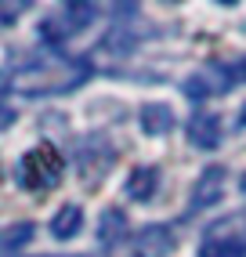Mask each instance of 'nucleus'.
Here are the masks:
<instances>
[{
  "label": "nucleus",
  "mask_w": 246,
  "mask_h": 257,
  "mask_svg": "<svg viewBox=\"0 0 246 257\" xmlns=\"http://www.w3.org/2000/svg\"><path fill=\"white\" fill-rule=\"evenodd\" d=\"M62 170H65V163L58 156V149L37 145L19 160V185L26 192H47V188H55L62 181Z\"/></svg>",
  "instance_id": "obj_1"
},
{
  "label": "nucleus",
  "mask_w": 246,
  "mask_h": 257,
  "mask_svg": "<svg viewBox=\"0 0 246 257\" xmlns=\"http://www.w3.org/2000/svg\"><path fill=\"white\" fill-rule=\"evenodd\" d=\"M131 257H167L174 250V232L167 225H145L131 239Z\"/></svg>",
  "instance_id": "obj_2"
},
{
  "label": "nucleus",
  "mask_w": 246,
  "mask_h": 257,
  "mask_svg": "<svg viewBox=\"0 0 246 257\" xmlns=\"http://www.w3.org/2000/svg\"><path fill=\"white\" fill-rule=\"evenodd\" d=\"M224 192V170L221 167H206L196 188H192V203H188V210H206V207H214V203L221 199Z\"/></svg>",
  "instance_id": "obj_3"
},
{
  "label": "nucleus",
  "mask_w": 246,
  "mask_h": 257,
  "mask_svg": "<svg viewBox=\"0 0 246 257\" xmlns=\"http://www.w3.org/2000/svg\"><path fill=\"white\" fill-rule=\"evenodd\" d=\"M188 142L196 149H217L221 145V119L214 112H196L188 123Z\"/></svg>",
  "instance_id": "obj_4"
},
{
  "label": "nucleus",
  "mask_w": 246,
  "mask_h": 257,
  "mask_svg": "<svg viewBox=\"0 0 246 257\" xmlns=\"http://www.w3.org/2000/svg\"><path fill=\"white\" fill-rule=\"evenodd\" d=\"M138 123H142V131L149 138H163L174 127V109L163 105V101H149V105H142V112H138Z\"/></svg>",
  "instance_id": "obj_5"
},
{
  "label": "nucleus",
  "mask_w": 246,
  "mask_h": 257,
  "mask_svg": "<svg viewBox=\"0 0 246 257\" xmlns=\"http://www.w3.org/2000/svg\"><path fill=\"white\" fill-rule=\"evenodd\" d=\"M80 232H83V210L76 207V203L58 207L55 217H51V235H55L58 243H69V239H76Z\"/></svg>",
  "instance_id": "obj_6"
},
{
  "label": "nucleus",
  "mask_w": 246,
  "mask_h": 257,
  "mask_svg": "<svg viewBox=\"0 0 246 257\" xmlns=\"http://www.w3.org/2000/svg\"><path fill=\"white\" fill-rule=\"evenodd\" d=\"M156 188H160V170L156 167H138L127 174V185H123V192L138 203H149L156 196Z\"/></svg>",
  "instance_id": "obj_7"
},
{
  "label": "nucleus",
  "mask_w": 246,
  "mask_h": 257,
  "mask_svg": "<svg viewBox=\"0 0 246 257\" xmlns=\"http://www.w3.org/2000/svg\"><path fill=\"white\" fill-rule=\"evenodd\" d=\"M123 235H127V217H123V210H105L101 225H98V239L109 243V246H116Z\"/></svg>",
  "instance_id": "obj_8"
},
{
  "label": "nucleus",
  "mask_w": 246,
  "mask_h": 257,
  "mask_svg": "<svg viewBox=\"0 0 246 257\" xmlns=\"http://www.w3.org/2000/svg\"><path fill=\"white\" fill-rule=\"evenodd\" d=\"M199 257H246V243L242 239H206L199 246Z\"/></svg>",
  "instance_id": "obj_9"
},
{
  "label": "nucleus",
  "mask_w": 246,
  "mask_h": 257,
  "mask_svg": "<svg viewBox=\"0 0 246 257\" xmlns=\"http://www.w3.org/2000/svg\"><path fill=\"white\" fill-rule=\"evenodd\" d=\"M29 239H33V225L29 221H19V225L0 232V246L4 250H22V243H29Z\"/></svg>",
  "instance_id": "obj_10"
},
{
  "label": "nucleus",
  "mask_w": 246,
  "mask_h": 257,
  "mask_svg": "<svg viewBox=\"0 0 246 257\" xmlns=\"http://www.w3.org/2000/svg\"><path fill=\"white\" fill-rule=\"evenodd\" d=\"M15 123V109L11 105H0V131H8Z\"/></svg>",
  "instance_id": "obj_11"
},
{
  "label": "nucleus",
  "mask_w": 246,
  "mask_h": 257,
  "mask_svg": "<svg viewBox=\"0 0 246 257\" xmlns=\"http://www.w3.org/2000/svg\"><path fill=\"white\" fill-rule=\"evenodd\" d=\"M235 73H239V76H242V80H246V62H242V65H239V69H235Z\"/></svg>",
  "instance_id": "obj_12"
},
{
  "label": "nucleus",
  "mask_w": 246,
  "mask_h": 257,
  "mask_svg": "<svg viewBox=\"0 0 246 257\" xmlns=\"http://www.w3.org/2000/svg\"><path fill=\"white\" fill-rule=\"evenodd\" d=\"M239 123H242V127H246V109H242V112H239Z\"/></svg>",
  "instance_id": "obj_13"
},
{
  "label": "nucleus",
  "mask_w": 246,
  "mask_h": 257,
  "mask_svg": "<svg viewBox=\"0 0 246 257\" xmlns=\"http://www.w3.org/2000/svg\"><path fill=\"white\" fill-rule=\"evenodd\" d=\"M239 188H242V192H246V174H242V178H239Z\"/></svg>",
  "instance_id": "obj_14"
}]
</instances>
